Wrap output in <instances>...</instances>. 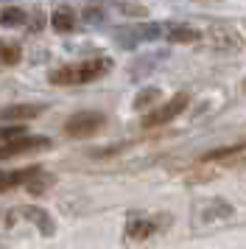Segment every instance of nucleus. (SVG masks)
Wrapping results in <instances>:
<instances>
[{
    "mask_svg": "<svg viewBox=\"0 0 246 249\" xmlns=\"http://www.w3.org/2000/svg\"><path fill=\"white\" fill-rule=\"evenodd\" d=\"M112 70V59L109 56H92L84 62H73V65H62V68L51 70L48 81L56 87H70V84H89V81L106 76Z\"/></svg>",
    "mask_w": 246,
    "mask_h": 249,
    "instance_id": "obj_1",
    "label": "nucleus"
},
{
    "mask_svg": "<svg viewBox=\"0 0 246 249\" xmlns=\"http://www.w3.org/2000/svg\"><path fill=\"white\" fill-rule=\"evenodd\" d=\"M53 146L51 137H11L6 143H0V160H11V157H22V154H36V151H48Z\"/></svg>",
    "mask_w": 246,
    "mask_h": 249,
    "instance_id": "obj_2",
    "label": "nucleus"
},
{
    "mask_svg": "<svg viewBox=\"0 0 246 249\" xmlns=\"http://www.w3.org/2000/svg\"><path fill=\"white\" fill-rule=\"evenodd\" d=\"M106 124V118L101 112H76L67 118L65 135L67 137H92L95 132H101Z\"/></svg>",
    "mask_w": 246,
    "mask_h": 249,
    "instance_id": "obj_3",
    "label": "nucleus"
},
{
    "mask_svg": "<svg viewBox=\"0 0 246 249\" xmlns=\"http://www.w3.org/2000/svg\"><path fill=\"white\" fill-rule=\"evenodd\" d=\"M168 221H171L168 215H162V218L159 215H137V218H132L126 224V241H145L154 232H159Z\"/></svg>",
    "mask_w": 246,
    "mask_h": 249,
    "instance_id": "obj_4",
    "label": "nucleus"
},
{
    "mask_svg": "<svg viewBox=\"0 0 246 249\" xmlns=\"http://www.w3.org/2000/svg\"><path fill=\"white\" fill-rule=\"evenodd\" d=\"M162 36V25H137V28H118L115 31V39L121 42L123 48H134L137 42H148V39H159Z\"/></svg>",
    "mask_w": 246,
    "mask_h": 249,
    "instance_id": "obj_5",
    "label": "nucleus"
},
{
    "mask_svg": "<svg viewBox=\"0 0 246 249\" xmlns=\"http://www.w3.org/2000/svg\"><path fill=\"white\" fill-rule=\"evenodd\" d=\"M235 210L229 202L224 199H204V202L196 204V224H210V221H224L229 218Z\"/></svg>",
    "mask_w": 246,
    "mask_h": 249,
    "instance_id": "obj_6",
    "label": "nucleus"
},
{
    "mask_svg": "<svg viewBox=\"0 0 246 249\" xmlns=\"http://www.w3.org/2000/svg\"><path fill=\"white\" fill-rule=\"evenodd\" d=\"M188 107V95L185 92H179V95H174L171 101H165L159 109H154V112L145 115V126H159V124H168V121H174L176 115H182V109Z\"/></svg>",
    "mask_w": 246,
    "mask_h": 249,
    "instance_id": "obj_7",
    "label": "nucleus"
},
{
    "mask_svg": "<svg viewBox=\"0 0 246 249\" xmlns=\"http://www.w3.org/2000/svg\"><path fill=\"white\" fill-rule=\"evenodd\" d=\"M246 160V143H232V146H224V148H212L207 151L201 162H227V165H238Z\"/></svg>",
    "mask_w": 246,
    "mask_h": 249,
    "instance_id": "obj_8",
    "label": "nucleus"
},
{
    "mask_svg": "<svg viewBox=\"0 0 246 249\" xmlns=\"http://www.w3.org/2000/svg\"><path fill=\"white\" fill-rule=\"evenodd\" d=\"M39 165H31V168H20V171H0V193L11 191V188H25L28 182L39 174Z\"/></svg>",
    "mask_w": 246,
    "mask_h": 249,
    "instance_id": "obj_9",
    "label": "nucleus"
},
{
    "mask_svg": "<svg viewBox=\"0 0 246 249\" xmlns=\"http://www.w3.org/2000/svg\"><path fill=\"white\" fill-rule=\"evenodd\" d=\"M45 112V104H11L0 109V121H31Z\"/></svg>",
    "mask_w": 246,
    "mask_h": 249,
    "instance_id": "obj_10",
    "label": "nucleus"
},
{
    "mask_svg": "<svg viewBox=\"0 0 246 249\" xmlns=\"http://www.w3.org/2000/svg\"><path fill=\"white\" fill-rule=\"evenodd\" d=\"M20 215L28 218L42 235H53L56 232V224H53V218L48 215V210H39V207H20Z\"/></svg>",
    "mask_w": 246,
    "mask_h": 249,
    "instance_id": "obj_11",
    "label": "nucleus"
},
{
    "mask_svg": "<svg viewBox=\"0 0 246 249\" xmlns=\"http://www.w3.org/2000/svg\"><path fill=\"white\" fill-rule=\"evenodd\" d=\"M51 28H53L56 34H70L76 28V14H73V9H67V6L56 9L51 14Z\"/></svg>",
    "mask_w": 246,
    "mask_h": 249,
    "instance_id": "obj_12",
    "label": "nucleus"
},
{
    "mask_svg": "<svg viewBox=\"0 0 246 249\" xmlns=\"http://www.w3.org/2000/svg\"><path fill=\"white\" fill-rule=\"evenodd\" d=\"M28 23V14L17 9V6H6V9H0V25L3 28H17V25Z\"/></svg>",
    "mask_w": 246,
    "mask_h": 249,
    "instance_id": "obj_13",
    "label": "nucleus"
},
{
    "mask_svg": "<svg viewBox=\"0 0 246 249\" xmlns=\"http://www.w3.org/2000/svg\"><path fill=\"white\" fill-rule=\"evenodd\" d=\"M165 36L171 39V42H196L201 34L196 31V28H190V25H174Z\"/></svg>",
    "mask_w": 246,
    "mask_h": 249,
    "instance_id": "obj_14",
    "label": "nucleus"
},
{
    "mask_svg": "<svg viewBox=\"0 0 246 249\" xmlns=\"http://www.w3.org/2000/svg\"><path fill=\"white\" fill-rule=\"evenodd\" d=\"M51 185H53V177H48L45 171H39V174H36V177H34V179L25 185V188H28V193L39 196V193H45L48 188H51Z\"/></svg>",
    "mask_w": 246,
    "mask_h": 249,
    "instance_id": "obj_15",
    "label": "nucleus"
},
{
    "mask_svg": "<svg viewBox=\"0 0 246 249\" xmlns=\"http://www.w3.org/2000/svg\"><path fill=\"white\" fill-rule=\"evenodd\" d=\"M159 98V90L157 87H145V90L137 92V98H134V109H148L151 104H157Z\"/></svg>",
    "mask_w": 246,
    "mask_h": 249,
    "instance_id": "obj_16",
    "label": "nucleus"
},
{
    "mask_svg": "<svg viewBox=\"0 0 246 249\" xmlns=\"http://www.w3.org/2000/svg\"><path fill=\"white\" fill-rule=\"evenodd\" d=\"M22 59L17 45H0V65H17Z\"/></svg>",
    "mask_w": 246,
    "mask_h": 249,
    "instance_id": "obj_17",
    "label": "nucleus"
},
{
    "mask_svg": "<svg viewBox=\"0 0 246 249\" xmlns=\"http://www.w3.org/2000/svg\"><path fill=\"white\" fill-rule=\"evenodd\" d=\"M22 132H25V126H22V124H6V126H0V143H6V140H11V137H20Z\"/></svg>",
    "mask_w": 246,
    "mask_h": 249,
    "instance_id": "obj_18",
    "label": "nucleus"
},
{
    "mask_svg": "<svg viewBox=\"0 0 246 249\" xmlns=\"http://www.w3.org/2000/svg\"><path fill=\"white\" fill-rule=\"evenodd\" d=\"M244 90H246V81H244Z\"/></svg>",
    "mask_w": 246,
    "mask_h": 249,
    "instance_id": "obj_19",
    "label": "nucleus"
},
{
    "mask_svg": "<svg viewBox=\"0 0 246 249\" xmlns=\"http://www.w3.org/2000/svg\"><path fill=\"white\" fill-rule=\"evenodd\" d=\"M0 3H6V0H0Z\"/></svg>",
    "mask_w": 246,
    "mask_h": 249,
    "instance_id": "obj_20",
    "label": "nucleus"
}]
</instances>
